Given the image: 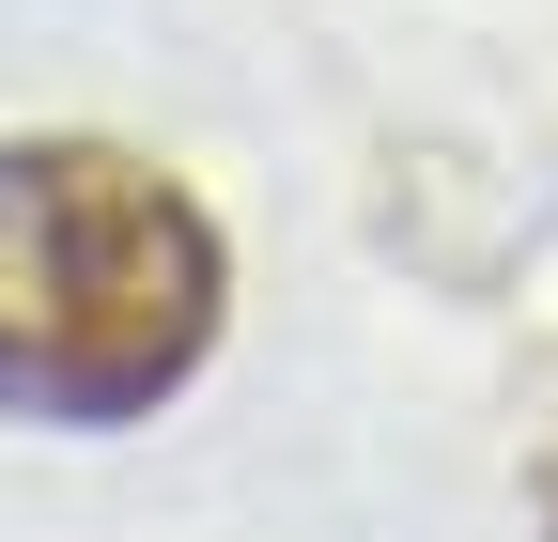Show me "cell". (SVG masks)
Masks as SVG:
<instances>
[{"label": "cell", "mask_w": 558, "mask_h": 542, "mask_svg": "<svg viewBox=\"0 0 558 542\" xmlns=\"http://www.w3.org/2000/svg\"><path fill=\"white\" fill-rule=\"evenodd\" d=\"M218 342V233L171 171L109 140L0 156V419L124 434Z\"/></svg>", "instance_id": "6da1fadb"}]
</instances>
